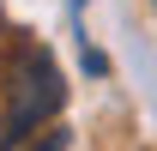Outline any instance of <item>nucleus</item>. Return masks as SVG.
I'll return each mask as SVG.
<instances>
[{"mask_svg":"<svg viewBox=\"0 0 157 151\" xmlns=\"http://www.w3.org/2000/svg\"><path fill=\"white\" fill-rule=\"evenodd\" d=\"M151 6H157V0H151Z\"/></svg>","mask_w":157,"mask_h":151,"instance_id":"7ed1b4c3","label":"nucleus"},{"mask_svg":"<svg viewBox=\"0 0 157 151\" xmlns=\"http://www.w3.org/2000/svg\"><path fill=\"white\" fill-rule=\"evenodd\" d=\"M24 151H67V127H42V133H36Z\"/></svg>","mask_w":157,"mask_h":151,"instance_id":"f03ea898","label":"nucleus"},{"mask_svg":"<svg viewBox=\"0 0 157 151\" xmlns=\"http://www.w3.org/2000/svg\"><path fill=\"white\" fill-rule=\"evenodd\" d=\"M0 103H6L0 109V151H24L42 127H55L60 103H67V79L42 42L30 37L12 42V55L0 67Z\"/></svg>","mask_w":157,"mask_h":151,"instance_id":"f257e3e1","label":"nucleus"}]
</instances>
